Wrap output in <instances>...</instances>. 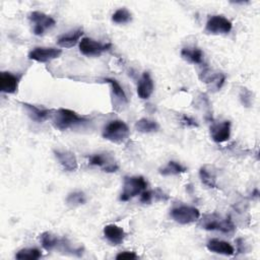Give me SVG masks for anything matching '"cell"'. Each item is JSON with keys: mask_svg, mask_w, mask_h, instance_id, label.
Here are the masks:
<instances>
[{"mask_svg": "<svg viewBox=\"0 0 260 260\" xmlns=\"http://www.w3.org/2000/svg\"><path fill=\"white\" fill-rule=\"evenodd\" d=\"M51 119L53 126L58 130H67L88 122L87 117L81 116L72 110L64 108L53 110Z\"/></svg>", "mask_w": 260, "mask_h": 260, "instance_id": "1", "label": "cell"}, {"mask_svg": "<svg viewBox=\"0 0 260 260\" xmlns=\"http://www.w3.org/2000/svg\"><path fill=\"white\" fill-rule=\"evenodd\" d=\"M106 140L114 143H124L127 141L130 135L128 125L122 120H113L109 122L102 133Z\"/></svg>", "mask_w": 260, "mask_h": 260, "instance_id": "2", "label": "cell"}, {"mask_svg": "<svg viewBox=\"0 0 260 260\" xmlns=\"http://www.w3.org/2000/svg\"><path fill=\"white\" fill-rule=\"evenodd\" d=\"M146 187L147 182L142 176L125 177L123 182V189L119 199L121 201H128L141 194L144 190H146Z\"/></svg>", "mask_w": 260, "mask_h": 260, "instance_id": "3", "label": "cell"}, {"mask_svg": "<svg viewBox=\"0 0 260 260\" xmlns=\"http://www.w3.org/2000/svg\"><path fill=\"white\" fill-rule=\"evenodd\" d=\"M200 225L208 231H219L224 234H232L235 231V224L231 217H222L218 214H206L201 219Z\"/></svg>", "mask_w": 260, "mask_h": 260, "instance_id": "4", "label": "cell"}, {"mask_svg": "<svg viewBox=\"0 0 260 260\" xmlns=\"http://www.w3.org/2000/svg\"><path fill=\"white\" fill-rule=\"evenodd\" d=\"M171 217L180 224H189L199 219L200 212L196 207L180 205L174 207L170 212Z\"/></svg>", "mask_w": 260, "mask_h": 260, "instance_id": "5", "label": "cell"}, {"mask_svg": "<svg viewBox=\"0 0 260 260\" xmlns=\"http://www.w3.org/2000/svg\"><path fill=\"white\" fill-rule=\"evenodd\" d=\"M28 19L32 23V32L36 36H42L47 29L53 27L56 23L55 19L50 15L41 11H32L28 14Z\"/></svg>", "mask_w": 260, "mask_h": 260, "instance_id": "6", "label": "cell"}, {"mask_svg": "<svg viewBox=\"0 0 260 260\" xmlns=\"http://www.w3.org/2000/svg\"><path fill=\"white\" fill-rule=\"evenodd\" d=\"M232 27L231 20L223 15H212L206 22L205 31L211 35H225L231 31Z\"/></svg>", "mask_w": 260, "mask_h": 260, "instance_id": "7", "label": "cell"}, {"mask_svg": "<svg viewBox=\"0 0 260 260\" xmlns=\"http://www.w3.org/2000/svg\"><path fill=\"white\" fill-rule=\"evenodd\" d=\"M111 44H103L101 42L94 41L90 38H82L79 42V51L81 54L87 57H96L102 53L108 51L111 48Z\"/></svg>", "mask_w": 260, "mask_h": 260, "instance_id": "8", "label": "cell"}, {"mask_svg": "<svg viewBox=\"0 0 260 260\" xmlns=\"http://www.w3.org/2000/svg\"><path fill=\"white\" fill-rule=\"evenodd\" d=\"M61 54H62L61 49H57L53 47H50V48L37 47L28 53V59L40 62V63H46L60 57Z\"/></svg>", "mask_w": 260, "mask_h": 260, "instance_id": "9", "label": "cell"}, {"mask_svg": "<svg viewBox=\"0 0 260 260\" xmlns=\"http://www.w3.org/2000/svg\"><path fill=\"white\" fill-rule=\"evenodd\" d=\"M88 161L92 166L102 168L103 171L107 173H114L119 168L114 158L107 153H94L88 157Z\"/></svg>", "mask_w": 260, "mask_h": 260, "instance_id": "10", "label": "cell"}, {"mask_svg": "<svg viewBox=\"0 0 260 260\" xmlns=\"http://www.w3.org/2000/svg\"><path fill=\"white\" fill-rule=\"evenodd\" d=\"M210 136L212 140L217 143H222L229 140L231 136V122L222 121L212 124L210 126Z\"/></svg>", "mask_w": 260, "mask_h": 260, "instance_id": "11", "label": "cell"}, {"mask_svg": "<svg viewBox=\"0 0 260 260\" xmlns=\"http://www.w3.org/2000/svg\"><path fill=\"white\" fill-rule=\"evenodd\" d=\"M20 80L19 75L11 72L3 71L0 74V90L4 93H14L17 91L18 83Z\"/></svg>", "mask_w": 260, "mask_h": 260, "instance_id": "12", "label": "cell"}, {"mask_svg": "<svg viewBox=\"0 0 260 260\" xmlns=\"http://www.w3.org/2000/svg\"><path fill=\"white\" fill-rule=\"evenodd\" d=\"M54 154L58 162L63 167L65 171L74 172L78 168L77 159L73 152L69 150H54Z\"/></svg>", "mask_w": 260, "mask_h": 260, "instance_id": "13", "label": "cell"}, {"mask_svg": "<svg viewBox=\"0 0 260 260\" xmlns=\"http://www.w3.org/2000/svg\"><path fill=\"white\" fill-rule=\"evenodd\" d=\"M103 232H104V236L108 240V242L114 246L120 245L126 237L125 231L121 226L114 224V223L107 224L104 228Z\"/></svg>", "mask_w": 260, "mask_h": 260, "instance_id": "14", "label": "cell"}, {"mask_svg": "<svg viewBox=\"0 0 260 260\" xmlns=\"http://www.w3.org/2000/svg\"><path fill=\"white\" fill-rule=\"evenodd\" d=\"M154 89L153 80L148 72H143L137 83V94L142 100H147L152 94Z\"/></svg>", "mask_w": 260, "mask_h": 260, "instance_id": "15", "label": "cell"}, {"mask_svg": "<svg viewBox=\"0 0 260 260\" xmlns=\"http://www.w3.org/2000/svg\"><path fill=\"white\" fill-rule=\"evenodd\" d=\"M21 105H22L23 109L25 110L26 114L28 115V117L38 123L44 122L45 120L50 118L52 111H53V110H48V109H41L35 105H30L27 103H21Z\"/></svg>", "mask_w": 260, "mask_h": 260, "instance_id": "16", "label": "cell"}, {"mask_svg": "<svg viewBox=\"0 0 260 260\" xmlns=\"http://www.w3.org/2000/svg\"><path fill=\"white\" fill-rule=\"evenodd\" d=\"M208 251L219 254V255H224V256H232L235 253L234 247L225 241L218 240V239H212L210 240L207 245H206Z\"/></svg>", "mask_w": 260, "mask_h": 260, "instance_id": "17", "label": "cell"}, {"mask_svg": "<svg viewBox=\"0 0 260 260\" xmlns=\"http://www.w3.org/2000/svg\"><path fill=\"white\" fill-rule=\"evenodd\" d=\"M82 35H83V29L78 28L74 31H70L69 34H65L59 37V39L57 40V44L61 48H71L78 43Z\"/></svg>", "mask_w": 260, "mask_h": 260, "instance_id": "18", "label": "cell"}, {"mask_svg": "<svg viewBox=\"0 0 260 260\" xmlns=\"http://www.w3.org/2000/svg\"><path fill=\"white\" fill-rule=\"evenodd\" d=\"M181 56L184 60L192 64H201L203 62V52L199 48H183Z\"/></svg>", "mask_w": 260, "mask_h": 260, "instance_id": "19", "label": "cell"}, {"mask_svg": "<svg viewBox=\"0 0 260 260\" xmlns=\"http://www.w3.org/2000/svg\"><path fill=\"white\" fill-rule=\"evenodd\" d=\"M199 177L201 182L209 188H214L216 186V176L212 169L208 166L201 167L199 170Z\"/></svg>", "mask_w": 260, "mask_h": 260, "instance_id": "20", "label": "cell"}, {"mask_svg": "<svg viewBox=\"0 0 260 260\" xmlns=\"http://www.w3.org/2000/svg\"><path fill=\"white\" fill-rule=\"evenodd\" d=\"M40 242L46 251H52L58 248L60 239L52 233L45 232L40 235Z\"/></svg>", "mask_w": 260, "mask_h": 260, "instance_id": "21", "label": "cell"}, {"mask_svg": "<svg viewBox=\"0 0 260 260\" xmlns=\"http://www.w3.org/2000/svg\"><path fill=\"white\" fill-rule=\"evenodd\" d=\"M187 169L180 162L175 160H170L164 168L159 169V174L161 176H177L185 173Z\"/></svg>", "mask_w": 260, "mask_h": 260, "instance_id": "22", "label": "cell"}, {"mask_svg": "<svg viewBox=\"0 0 260 260\" xmlns=\"http://www.w3.org/2000/svg\"><path fill=\"white\" fill-rule=\"evenodd\" d=\"M134 127L138 132H141V133H151V132H155L159 129V125L155 121L149 120L147 118L139 119L135 123Z\"/></svg>", "mask_w": 260, "mask_h": 260, "instance_id": "23", "label": "cell"}, {"mask_svg": "<svg viewBox=\"0 0 260 260\" xmlns=\"http://www.w3.org/2000/svg\"><path fill=\"white\" fill-rule=\"evenodd\" d=\"M107 83L110 84L111 86V91L113 96H115V99L121 103H126L127 102V96L126 93L123 89V87L120 85V83L114 79V78H105L104 79Z\"/></svg>", "mask_w": 260, "mask_h": 260, "instance_id": "24", "label": "cell"}, {"mask_svg": "<svg viewBox=\"0 0 260 260\" xmlns=\"http://www.w3.org/2000/svg\"><path fill=\"white\" fill-rule=\"evenodd\" d=\"M169 198L168 195H166L162 191L160 190H144L141 193L140 196V201L142 203H150L153 200L157 201V200H167Z\"/></svg>", "mask_w": 260, "mask_h": 260, "instance_id": "25", "label": "cell"}, {"mask_svg": "<svg viewBox=\"0 0 260 260\" xmlns=\"http://www.w3.org/2000/svg\"><path fill=\"white\" fill-rule=\"evenodd\" d=\"M42 257V253L36 248H24L19 250L15 254V258L18 260H37Z\"/></svg>", "mask_w": 260, "mask_h": 260, "instance_id": "26", "label": "cell"}, {"mask_svg": "<svg viewBox=\"0 0 260 260\" xmlns=\"http://www.w3.org/2000/svg\"><path fill=\"white\" fill-rule=\"evenodd\" d=\"M132 20V14L127 8H119L112 15V21L118 24H125Z\"/></svg>", "mask_w": 260, "mask_h": 260, "instance_id": "27", "label": "cell"}, {"mask_svg": "<svg viewBox=\"0 0 260 260\" xmlns=\"http://www.w3.org/2000/svg\"><path fill=\"white\" fill-rule=\"evenodd\" d=\"M86 202L85 194L82 191H74L68 194L66 198V203L71 207H77L83 205Z\"/></svg>", "mask_w": 260, "mask_h": 260, "instance_id": "28", "label": "cell"}, {"mask_svg": "<svg viewBox=\"0 0 260 260\" xmlns=\"http://www.w3.org/2000/svg\"><path fill=\"white\" fill-rule=\"evenodd\" d=\"M138 256L136 255V253L134 252H130V251H123V252H120L117 256H116V259L117 260H134V259H137Z\"/></svg>", "mask_w": 260, "mask_h": 260, "instance_id": "29", "label": "cell"}, {"mask_svg": "<svg viewBox=\"0 0 260 260\" xmlns=\"http://www.w3.org/2000/svg\"><path fill=\"white\" fill-rule=\"evenodd\" d=\"M181 121H182V123H183L185 126H187V127H197V126H198L197 122H196L193 118H191V117H189V116H187V115H183Z\"/></svg>", "mask_w": 260, "mask_h": 260, "instance_id": "30", "label": "cell"}]
</instances>
